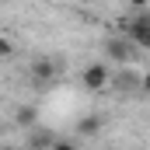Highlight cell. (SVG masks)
<instances>
[{
    "instance_id": "obj_9",
    "label": "cell",
    "mask_w": 150,
    "mask_h": 150,
    "mask_svg": "<svg viewBox=\"0 0 150 150\" xmlns=\"http://www.w3.org/2000/svg\"><path fill=\"white\" fill-rule=\"evenodd\" d=\"M140 87H143V91H147V94H150V70H147V74H143V77H140Z\"/></svg>"
},
{
    "instance_id": "obj_3",
    "label": "cell",
    "mask_w": 150,
    "mask_h": 150,
    "mask_svg": "<svg viewBox=\"0 0 150 150\" xmlns=\"http://www.w3.org/2000/svg\"><path fill=\"white\" fill-rule=\"evenodd\" d=\"M28 74H32V84H35V87H49V84L56 80V63H52L49 56H38L35 63L28 67Z\"/></svg>"
},
{
    "instance_id": "obj_2",
    "label": "cell",
    "mask_w": 150,
    "mask_h": 150,
    "mask_svg": "<svg viewBox=\"0 0 150 150\" xmlns=\"http://www.w3.org/2000/svg\"><path fill=\"white\" fill-rule=\"evenodd\" d=\"M80 84H84L91 94H98V91H105V87L112 84V74H108V67H105V63H91V67H84Z\"/></svg>"
},
{
    "instance_id": "obj_8",
    "label": "cell",
    "mask_w": 150,
    "mask_h": 150,
    "mask_svg": "<svg viewBox=\"0 0 150 150\" xmlns=\"http://www.w3.org/2000/svg\"><path fill=\"white\" fill-rule=\"evenodd\" d=\"M49 150H77V147L67 143V140H56V143H49Z\"/></svg>"
},
{
    "instance_id": "obj_1",
    "label": "cell",
    "mask_w": 150,
    "mask_h": 150,
    "mask_svg": "<svg viewBox=\"0 0 150 150\" xmlns=\"http://www.w3.org/2000/svg\"><path fill=\"white\" fill-rule=\"evenodd\" d=\"M126 38H129L136 49H150V14L147 11H136V14L126 21Z\"/></svg>"
},
{
    "instance_id": "obj_11",
    "label": "cell",
    "mask_w": 150,
    "mask_h": 150,
    "mask_svg": "<svg viewBox=\"0 0 150 150\" xmlns=\"http://www.w3.org/2000/svg\"><path fill=\"white\" fill-rule=\"evenodd\" d=\"M0 150H11V147H0Z\"/></svg>"
},
{
    "instance_id": "obj_4",
    "label": "cell",
    "mask_w": 150,
    "mask_h": 150,
    "mask_svg": "<svg viewBox=\"0 0 150 150\" xmlns=\"http://www.w3.org/2000/svg\"><path fill=\"white\" fill-rule=\"evenodd\" d=\"M105 52L112 56L115 63H129V59H133V52H136V45H133L129 38H108V45H105Z\"/></svg>"
},
{
    "instance_id": "obj_7",
    "label": "cell",
    "mask_w": 150,
    "mask_h": 150,
    "mask_svg": "<svg viewBox=\"0 0 150 150\" xmlns=\"http://www.w3.org/2000/svg\"><path fill=\"white\" fill-rule=\"evenodd\" d=\"M11 56H14V45L7 38H0V59H11Z\"/></svg>"
},
{
    "instance_id": "obj_10",
    "label": "cell",
    "mask_w": 150,
    "mask_h": 150,
    "mask_svg": "<svg viewBox=\"0 0 150 150\" xmlns=\"http://www.w3.org/2000/svg\"><path fill=\"white\" fill-rule=\"evenodd\" d=\"M147 4H150V0H129V7H136V11H143Z\"/></svg>"
},
{
    "instance_id": "obj_6",
    "label": "cell",
    "mask_w": 150,
    "mask_h": 150,
    "mask_svg": "<svg viewBox=\"0 0 150 150\" xmlns=\"http://www.w3.org/2000/svg\"><path fill=\"white\" fill-rule=\"evenodd\" d=\"M14 119H18V126H35V119H38V115H35V108H28V105H21Z\"/></svg>"
},
{
    "instance_id": "obj_5",
    "label": "cell",
    "mask_w": 150,
    "mask_h": 150,
    "mask_svg": "<svg viewBox=\"0 0 150 150\" xmlns=\"http://www.w3.org/2000/svg\"><path fill=\"white\" fill-rule=\"evenodd\" d=\"M98 129H101V119H98V115H84V119L77 122V133H80V136H94Z\"/></svg>"
}]
</instances>
